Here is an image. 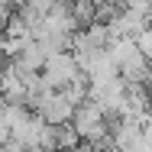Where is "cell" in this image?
I'll return each mask as SVG.
<instances>
[{
  "label": "cell",
  "mask_w": 152,
  "mask_h": 152,
  "mask_svg": "<svg viewBox=\"0 0 152 152\" xmlns=\"http://www.w3.org/2000/svg\"><path fill=\"white\" fill-rule=\"evenodd\" d=\"M100 3H120L123 7V0H94V7H100Z\"/></svg>",
  "instance_id": "cell-1"
}]
</instances>
